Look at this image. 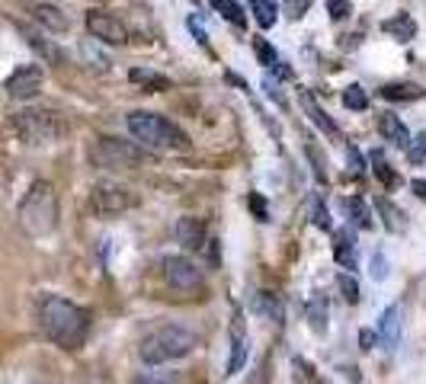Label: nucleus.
Masks as SVG:
<instances>
[{"label":"nucleus","instance_id":"obj_1","mask_svg":"<svg viewBox=\"0 0 426 384\" xmlns=\"http://www.w3.org/2000/svg\"><path fill=\"white\" fill-rule=\"evenodd\" d=\"M36 317H39L42 333L61 349H80L87 339V330H90V314L74 301L61 298V294H42Z\"/></svg>","mask_w":426,"mask_h":384},{"label":"nucleus","instance_id":"obj_2","mask_svg":"<svg viewBox=\"0 0 426 384\" xmlns=\"http://www.w3.org/2000/svg\"><path fill=\"white\" fill-rule=\"evenodd\" d=\"M196 346H199V336L193 330H186L180 324H167L151 330L142 339L138 356H142L144 365H167V362H176V358H186Z\"/></svg>","mask_w":426,"mask_h":384},{"label":"nucleus","instance_id":"obj_3","mask_svg":"<svg viewBox=\"0 0 426 384\" xmlns=\"http://www.w3.org/2000/svg\"><path fill=\"white\" fill-rule=\"evenodd\" d=\"M129 132L142 147L154 151H189V134L176 122L164 119L157 112H132L129 115Z\"/></svg>","mask_w":426,"mask_h":384},{"label":"nucleus","instance_id":"obj_4","mask_svg":"<svg viewBox=\"0 0 426 384\" xmlns=\"http://www.w3.org/2000/svg\"><path fill=\"white\" fill-rule=\"evenodd\" d=\"M20 224L33 237H48L58 228V196H55L52 183L39 179L29 186V192L20 202Z\"/></svg>","mask_w":426,"mask_h":384},{"label":"nucleus","instance_id":"obj_5","mask_svg":"<svg viewBox=\"0 0 426 384\" xmlns=\"http://www.w3.org/2000/svg\"><path fill=\"white\" fill-rule=\"evenodd\" d=\"M14 132L26 144L48 147V144H58L68 134V122L58 112H52V109H23V112L14 115Z\"/></svg>","mask_w":426,"mask_h":384},{"label":"nucleus","instance_id":"obj_6","mask_svg":"<svg viewBox=\"0 0 426 384\" xmlns=\"http://www.w3.org/2000/svg\"><path fill=\"white\" fill-rule=\"evenodd\" d=\"M90 160L103 170H135L148 160V147H142L138 141H122L103 134L90 144Z\"/></svg>","mask_w":426,"mask_h":384},{"label":"nucleus","instance_id":"obj_7","mask_svg":"<svg viewBox=\"0 0 426 384\" xmlns=\"http://www.w3.org/2000/svg\"><path fill=\"white\" fill-rule=\"evenodd\" d=\"M135 205H138V196L119 183H97L90 189V208L100 218H116L122 211L135 208Z\"/></svg>","mask_w":426,"mask_h":384},{"label":"nucleus","instance_id":"obj_8","mask_svg":"<svg viewBox=\"0 0 426 384\" xmlns=\"http://www.w3.org/2000/svg\"><path fill=\"white\" fill-rule=\"evenodd\" d=\"M164 275L176 292H193L202 285V269L189 256H167L164 260Z\"/></svg>","mask_w":426,"mask_h":384},{"label":"nucleus","instance_id":"obj_9","mask_svg":"<svg viewBox=\"0 0 426 384\" xmlns=\"http://www.w3.org/2000/svg\"><path fill=\"white\" fill-rule=\"evenodd\" d=\"M87 29H90L93 38H100V42H106V45L129 42V29L106 10H87Z\"/></svg>","mask_w":426,"mask_h":384},{"label":"nucleus","instance_id":"obj_10","mask_svg":"<svg viewBox=\"0 0 426 384\" xmlns=\"http://www.w3.org/2000/svg\"><path fill=\"white\" fill-rule=\"evenodd\" d=\"M42 83H46V74L39 64H23L7 77V93L14 100H33L42 93Z\"/></svg>","mask_w":426,"mask_h":384},{"label":"nucleus","instance_id":"obj_11","mask_svg":"<svg viewBox=\"0 0 426 384\" xmlns=\"http://www.w3.org/2000/svg\"><path fill=\"white\" fill-rule=\"evenodd\" d=\"M378 132H381V138H385L391 147H400V151L410 147V132H407V125L400 122V115L381 112L378 115Z\"/></svg>","mask_w":426,"mask_h":384},{"label":"nucleus","instance_id":"obj_12","mask_svg":"<svg viewBox=\"0 0 426 384\" xmlns=\"http://www.w3.org/2000/svg\"><path fill=\"white\" fill-rule=\"evenodd\" d=\"M298 100H302V106H304V112H308V119L314 122V125L321 128L324 134H330V138H336V134H340V128H336V122L330 119V115L324 112L321 106H317V100H314V93H311V90L298 87Z\"/></svg>","mask_w":426,"mask_h":384},{"label":"nucleus","instance_id":"obj_13","mask_svg":"<svg viewBox=\"0 0 426 384\" xmlns=\"http://www.w3.org/2000/svg\"><path fill=\"white\" fill-rule=\"evenodd\" d=\"M26 13L36 19V23L42 26V29H52V32H65L68 26V16L58 10V6H52V4H26Z\"/></svg>","mask_w":426,"mask_h":384},{"label":"nucleus","instance_id":"obj_14","mask_svg":"<svg viewBox=\"0 0 426 384\" xmlns=\"http://www.w3.org/2000/svg\"><path fill=\"white\" fill-rule=\"evenodd\" d=\"M176 240L183 243L186 250H202L206 247V224L199 218H180L176 221Z\"/></svg>","mask_w":426,"mask_h":384},{"label":"nucleus","instance_id":"obj_15","mask_svg":"<svg viewBox=\"0 0 426 384\" xmlns=\"http://www.w3.org/2000/svg\"><path fill=\"white\" fill-rule=\"evenodd\" d=\"M247 352H250V339H247L244 326L234 324L231 326V358H228V375H238L247 365Z\"/></svg>","mask_w":426,"mask_h":384},{"label":"nucleus","instance_id":"obj_16","mask_svg":"<svg viewBox=\"0 0 426 384\" xmlns=\"http://www.w3.org/2000/svg\"><path fill=\"white\" fill-rule=\"evenodd\" d=\"M400 307H388L378 320V339L385 343V349H394V343L400 339Z\"/></svg>","mask_w":426,"mask_h":384},{"label":"nucleus","instance_id":"obj_17","mask_svg":"<svg viewBox=\"0 0 426 384\" xmlns=\"http://www.w3.org/2000/svg\"><path fill=\"white\" fill-rule=\"evenodd\" d=\"M20 32H23V38L29 42V48H36L46 61H61V48L55 42H48L42 32H36V29H26V26H20Z\"/></svg>","mask_w":426,"mask_h":384},{"label":"nucleus","instance_id":"obj_18","mask_svg":"<svg viewBox=\"0 0 426 384\" xmlns=\"http://www.w3.org/2000/svg\"><path fill=\"white\" fill-rule=\"evenodd\" d=\"M129 80L138 83V87L151 90V93H161V90L170 87V80L164 74H157V70H148V68H132L129 70Z\"/></svg>","mask_w":426,"mask_h":384},{"label":"nucleus","instance_id":"obj_19","mask_svg":"<svg viewBox=\"0 0 426 384\" xmlns=\"http://www.w3.org/2000/svg\"><path fill=\"white\" fill-rule=\"evenodd\" d=\"M381 29H385L388 36L400 38V42H410V38L417 36V23H413V19L407 16V13H398V16L385 19V23H381Z\"/></svg>","mask_w":426,"mask_h":384},{"label":"nucleus","instance_id":"obj_20","mask_svg":"<svg viewBox=\"0 0 426 384\" xmlns=\"http://www.w3.org/2000/svg\"><path fill=\"white\" fill-rule=\"evenodd\" d=\"M426 90L423 87H417V83H388V87H381V96L385 100H391V102H410V100H420Z\"/></svg>","mask_w":426,"mask_h":384},{"label":"nucleus","instance_id":"obj_21","mask_svg":"<svg viewBox=\"0 0 426 384\" xmlns=\"http://www.w3.org/2000/svg\"><path fill=\"white\" fill-rule=\"evenodd\" d=\"M208 4H212V10L221 13L231 26H238V29H244L247 26V13H244V6H240L238 0H208Z\"/></svg>","mask_w":426,"mask_h":384},{"label":"nucleus","instance_id":"obj_22","mask_svg":"<svg viewBox=\"0 0 426 384\" xmlns=\"http://www.w3.org/2000/svg\"><path fill=\"white\" fill-rule=\"evenodd\" d=\"M250 13H253V19L260 23V29H272L276 19H279L276 0H250Z\"/></svg>","mask_w":426,"mask_h":384},{"label":"nucleus","instance_id":"obj_23","mask_svg":"<svg viewBox=\"0 0 426 384\" xmlns=\"http://www.w3.org/2000/svg\"><path fill=\"white\" fill-rule=\"evenodd\" d=\"M343 208H346L349 221H353L359 230L372 228V211H368V205L362 202V198H343Z\"/></svg>","mask_w":426,"mask_h":384},{"label":"nucleus","instance_id":"obj_24","mask_svg":"<svg viewBox=\"0 0 426 384\" xmlns=\"http://www.w3.org/2000/svg\"><path fill=\"white\" fill-rule=\"evenodd\" d=\"M308 324L314 333H324L327 330V298L324 294H314L308 304Z\"/></svg>","mask_w":426,"mask_h":384},{"label":"nucleus","instance_id":"obj_25","mask_svg":"<svg viewBox=\"0 0 426 384\" xmlns=\"http://www.w3.org/2000/svg\"><path fill=\"white\" fill-rule=\"evenodd\" d=\"M375 208H378L381 215H385V228H388V230H394V234H398V230H404V228H407L404 211H400L394 202H388V198H378V202H375Z\"/></svg>","mask_w":426,"mask_h":384},{"label":"nucleus","instance_id":"obj_26","mask_svg":"<svg viewBox=\"0 0 426 384\" xmlns=\"http://www.w3.org/2000/svg\"><path fill=\"white\" fill-rule=\"evenodd\" d=\"M334 253H336V262H340V266H353V260H356V237L349 234V230H340V234H336Z\"/></svg>","mask_w":426,"mask_h":384},{"label":"nucleus","instance_id":"obj_27","mask_svg":"<svg viewBox=\"0 0 426 384\" xmlns=\"http://www.w3.org/2000/svg\"><path fill=\"white\" fill-rule=\"evenodd\" d=\"M343 106L353 109V112H362V109H368V96H366V90H362L359 83L346 87V93H343Z\"/></svg>","mask_w":426,"mask_h":384},{"label":"nucleus","instance_id":"obj_28","mask_svg":"<svg viewBox=\"0 0 426 384\" xmlns=\"http://www.w3.org/2000/svg\"><path fill=\"white\" fill-rule=\"evenodd\" d=\"M336 285H340L343 298H346L349 304H356V301H359V282H356L349 272H340V275H336Z\"/></svg>","mask_w":426,"mask_h":384},{"label":"nucleus","instance_id":"obj_29","mask_svg":"<svg viewBox=\"0 0 426 384\" xmlns=\"http://www.w3.org/2000/svg\"><path fill=\"white\" fill-rule=\"evenodd\" d=\"M132 384H176V375L174 371H148V375L135 378Z\"/></svg>","mask_w":426,"mask_h":384},{"label":"nucleus","instance_id":"obj_30","mask_svg":"<svg viewBox=\"0 0 426 384\" xmlns=\"http://www.w3.org/2000/svg\"><path fill=\"white\" fill-rule=\"evenodd\" d=\"M372 166H375V176H378L381 183L394 186V173H391V166L385 164V157H381V154H372Z\"/></svg>","mask_w":426,"mask_h":384},{"label":"nucleus","instance_id":"obj_31","mask_svg":"<svg viewBox=\"0 0 426 384\" xmlns=\"http://www.w3.org/2000/svg\"><path fill=\"white\" fill-rule=\"evenodd\" d=\"M80 55H84L90 64L97 61V68H100V70H106V68H110V58H103V55H100V48H97V45H90V42H84V45H80Z\"/></svg>","mask_w":426,"mask_h":384},{"label":"nucleus","instance_id":"obj_32","mask_svg":"<svg viewBox=\"0 0 426 384\" xmlns=\"http://www.w3.org/2000/svg\"><path fill=\"white\" fill-rule=\"evenodd\" d=\"M253 51H257L260 64H276V51H272V45L266 38H253Z\"/></svg>","mask_w":426,"mask_h":384},{"label":"nucleus","instance_id":"obj_33","mask_svg":"<svg viewBox=\"0 0 426 384\" xmlns=\"http://www.w3.org/2000/svg\"><path fill=\"white\" fill-rule=\"evenodd\" d=\"M368 272H372L375 282H385L388 279V260H385V253H375L372 256V269H368Z\"/></svg>","mask_w":426,"mask_h":384},{"label":"nucleus","instance_id":"obj_34","mask_svg":"<svg viewBox=\"0 0 426 384\" xmlns=\"http://www.w3.org/2000/svg\"><path fill=\"white\" fill-rule=\"evenodd\" d=\"M304 151H308L311 164H314V176L321 179V183H327V164H324V160L317 157V147H314V144H308V147H304Z\"/></svg>","mask_w":426,"mask_h":384},{"label":"nucleus","instance_id":"obj_35","mask_svg":"<svg viewBox=\"0 0 426 384\" xmlns=\"http://www.w3.org/2000/svg\"><path fill=\"white\" fill-rule=\"evenodd\" d=\"M327 10L334 19H346L353 13V6H349V0H327Z\"/></svg>","mask_w":426,"mask_h":384},{"label":"nucleus","instance_id":"obj_36","mask_svg":"<svg viewBox=\"0 0 426 384\" xmlns=\"http://www.w3.org/2000/svg\"><path fill=\"white\" fill-rule=\"evenodd\" d=\"M311 0H285V13H289V19H302L304 13H308Z\"/></svg>","mask_w":426,"mask_h":384},{"label":"nucleus","instance_id":"obj_37","mask_svg":"<svg viewBox=\"0 0 426 384\" xmlns=\"http://www.w3.org/2000/svg\"><path fill=\"white\" fill-rule=\"evenodd\" d=\"M314 228L330 230V215H327V205H321V202H314Z\"/></svg>","mask_w":426,"mask_h":384},{"label":"nucleus","instance_id":"obj_38","mask_svg":"<svg viewBox=\"0 0 426 384\" xmlns=\"http://www.w3.org/2000/svg\"><path fill=\"white\" fill-rule=\"evenodd\" d=\"M346 164H349V170H353L356 176L362 173V154L356 151V147H346Z\"/></svg>","mask_w":426,"mask_h":384},{"label":"nucleus","instance_id":"obj_39","mask_svg":"<svg viewBox=\"0 0 426 384\" xmlns=\"http://www.w3.org/2000/svg\"><path fill=\"white\" fill-rule=\"evenodd\" d=\"M410 144H413V141H410ZM407 151H410V160H423V157H426V134H420L417 144L407 147Z\"/></svg>","mask_w":426,"mask_h":384},{"label":"nucleus","instance_id":"obj_40","mask_svg":"<svg viewBox=\"0 0 426 384\" xmlns=\"http://www.w3.org/2000/svg\"><path fill=\"white\" fill-rule=\"evenodd\" d=\"M250 208L257 211L260 221H266V205H263V198H260V196H250Z\"/></svg>","mask_w":426,"mask_h":384},{"label":"nucleus","instance_id":"obj_41","mask_svg":"<svg viewBox=\"0 0 426 384\" xmlns=\"http://www.w3.org/2000/svg\"><path fill=\"white\" fill-rule=\"evenodd\" d=\"M359 343H362V349H372L375 333H372V330H362V333H359Z\"/></svg>","mask_w":426,"mask_h":384},{"label":"nucleus","instance_id":"obj_42","mask_svg":"<svg viewBox=\"0 0 426 384\" xmlns=\"http://www.w3.org/2000/svg\"><path fill=\"white\" fill-rule=\"evenodd\" d=\"M413 192H417L420 198H426V183L423 179H413Z\"/></svg>","mask_w":426,"mask_h":384}]
</instances>
